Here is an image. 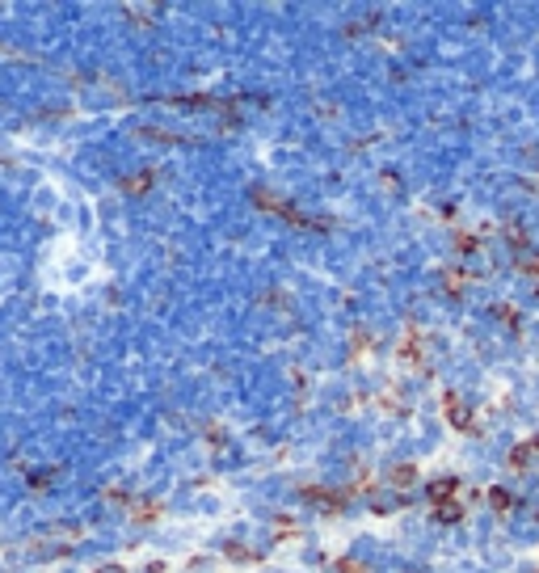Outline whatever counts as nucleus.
Masks as SVG:
<instances>
[{"mask_svg":"<svg viewBox=\"0 0 539 573\" xmlns=\"http://www.w3.org/2000/svg\"><path fill=\"white\" fill-rule=\"evenodd\" d=\"M97 573H127L123 565H105V569H97Z\"/></svg>","mask_w":539,"mask_h":573,"instance_id":"nucleus-6","label":"nucleus"},{"mask_svg":"<svg viewBox=\"0 0 539 573\" xmlns=\"http://www.w3.org/2000/svg\"><path fill=\"white\" fill-rule=\"evenodd\" d=\"M443 409H447V422H451L455 430H472V409L463 405L459 392H447V396H443Z\"/></svg>","mask_w":539,"mask_h":573,"instance_id":"nucleus-1","label":"nucleus"},{"mask_svg":"<svg viewBox=\"0 0 539 573\" xmlns=\"http://www.w3.org/2000/svg\"><path fill=\"white\" fill-rule=\"evenodd\" d=\"M392 477H396V485H409V481H413V468H396Z\"/></svg>","mask_w":539,"mask_h":573,"instance_id":"nucleus-5","label":"nucleus"},{"mask_svg":"<svg viewBox=\"0 0 539 573\" xmlns=\"http://www.w3.org/2000/svg\"><path fill=\"white\" fill-rule=\"evenodd\" d=\"M451 489H455V481H451V477L430 485V497H434V506H439V502H451Z\"/></svg>","mask_w":539,"mask_h":573,"instance_id":"nucleus-3","label":"nucleus"},{"mask_svg":"<svg viewBox=\"0 0 539 573\" xmlns=\"http://www.w3.org/2000/svg\"><path fill=\"white\" fill-rule=\"evenodd\" d=\"M489 502H493V510H497V514H506V510L514 506V497H510L506 489H489Z\"/></svg>","mask_w":539,"mask_h":573,"instance_id":"nucleus-4","label":"nucleus"},{"mask_svg":"<svg viewBox=\"0 0 539 573\" xmlns=\"http://www.w3.org/2000/svg\"><path fill=\"white\" fill-rule=\"evenodd\" d=\"M434 518L451 527V523H459V518H463V506H459V502H439V506H434Z\"/></svg>","mask_w":539,"mask_h":573,"instance_id":"nucleus-2","label":"nucleus"}]
</instances>
